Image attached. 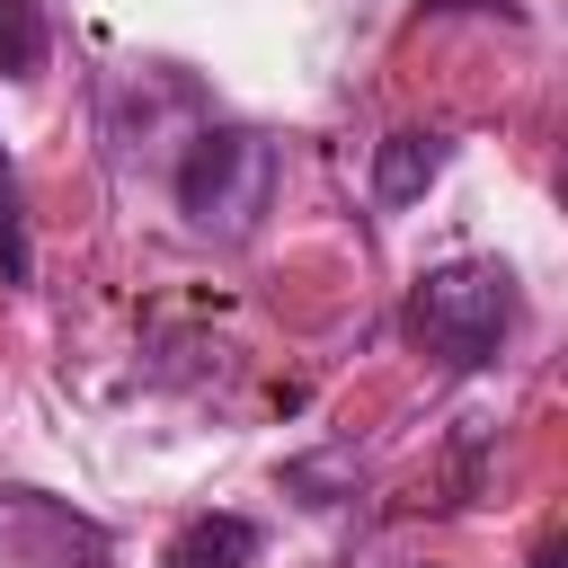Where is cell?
I'll return each mask as SVG.
<instances>
[{"label":"cell","instance_id":"obj_2","mask_svg":"<svg viewBox=\"0 0 568 568\" xmlns=\"http://www.w3.org/2000/svg\"><path fill=\"white\" fill-rule=\"evenodd\" d=\"M515 328V275L497 257H453V266H426L417 293H408V337L444 364V373H479Z\"/></svg>","mask_w":568,"mask_h":568},{"label":"cell","instance_id":"obj_8","mask_svg":"<svg viewBox=\"0 0 568 568\" xmlns=\"http://www.w3.org/2000/svg\"><path fill=\"white\" fill-rule=\"evenodd\" d=\"M532 568H568V541H550V550H541V559H532Z\"/></svg>","mask_w":568,"mask_h":568},{"label":"cell","instance_id":"obj_4","mask_svg":"<svg viewBox=\"0 0 568 568\" xmlns=\"http://www.w3.org/2000/svg\"><path fill=\"white\" fill-rule=\"evenodd\" d=\"M444 133H382L373 142V204H417L444 178Z\"/></svg>","mask_w":568,"mask_h":568},{"label":"cell","instance_id":"obj_5","mask_svg":"<svg viewBox=\"0 0 568 568\" xmlns=\"http://www.w3.org/2000/svg\"><path fill=\"white\" fill-rule=\"evenodd\" d=\"M257 541H266V532H257L248 515H186V524L169 532L160 568H248Z\"/></svg>","mask_w":568,"mask_h":568},{"label":"cell","instance_id":"obj_6","mask_svg":"<svg viewBox=\"0 0 568 568\" xmlns=\"http://www.w3.org/2000/svg\"><path fill=\"white\" fill-rule=\"evenodd\" d=\"M36 71H44V9L0 0V80H36Z\"/></svg>","mask_w":568,"mask_h":568},{"label":"cell","instance_id":"obj_3","mask_svg":"<svg viewBox=\"0 0 568 568\" xmlns=\"http://www.w3.org/2000/svg\"><path fill=\"white\" fill-rule=\"evenodd\" d=\"M0 568H115V550L80 506L44 488H0Z\"/></svg>","mask_w":568,"mask_h":568},{"label":"cell","instance_id":"obj_1","mask_svg":"<svg viewBox=\"0 0 568 568\" xmlns=\"http://www.w3.org/2000/svg\"><path fill=\"white\" fill-rule=\"evenodd\" d=\"M275 186H284V142L257 124H213L178 160V213L204 240H257V222L275 213Z\"/></svg>","mask_w":568,"mask_h":568},{"label":"cell","instance_id":"obj_7","mask_svg":"<svg viewBox=\"0 0 568 568\" xmlns=\"http://www.w3.org/2000/svg\"><path fill=\"white\" fill-rule=\"evenodd\" d=\"M27 204H18V169H9V151H0V284H27Z\"/></svg>","mask_w":568,"mask_h":568}]
</instances>
